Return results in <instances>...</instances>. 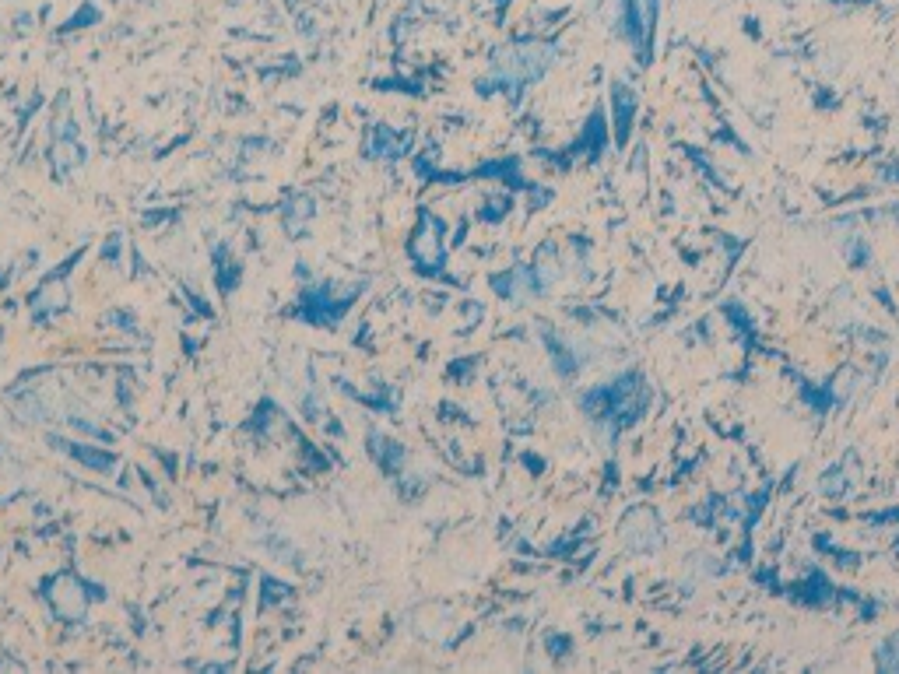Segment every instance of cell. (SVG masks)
Wrapping results in <instances>:
<instances>
[{
    "instance_id": "1",
    "label": "cell",
    "mask_w": 899,
    "mask_h": 674,
    "mask_svg": "<svg viewBox=\"0 0 899 674\" xmlns=\"http://www.w3.org/2000/svg\"><path fill=\"white\" fill-rule=\"evenodd\" d=\"M411 257H415L418 271H425V274L443 271L446 250H443V222H439V218L422 215L418 232L411 236Z\"/></svg>"
},
{
    "instance_id": "4",
    "label": "cell",
    "mask_w": 899,
    "mask_h": 674,
    "mask_svg": "<svg viewBox=\"0 0 899 674\" xmlns=\"http://www.w3.org/2000/svg\"><path fill=\"white\" fill-rule=\"evenodd\" d=\"M408 141H411V134H390L387 127L373 130V151L376 155H383V158L404 155V151H408Z\"/></svg>"
},
{
    "instance_id": "3",
    "label": "cell",
    "mask_w": 899,
    "mask_h": 674,
    "mask_svg": "<svg viewBox=\"0 0 899 674\" xmlns=\"http://www.w3.org/2000/svg\"><path fill=\"white\" fill-rule=\"evenodd\" d=\"M67 302H71V295H67L64 285H60V278H50L36 295H32V309H36V316H57V313H64Z\"/></svg>"
},
{
    "instance_id": "5",
    "label": "cell",
    "mask_w": 899,
    "mask_h": 674,
    "mask_svg": "<svg viewBox=\"0 0 899 674\" xmlns=\"http://www.w3.org/2000/svg\"><path fill=\"white\" fill-rule=\"evenodd\" d=\"M57 446H64L71 457H78L81 464H88V467H99V471H109V467H113V457H109V453L88 450V446H78V443H57Z\"/></svg>"
},
{
    "instance_id": "2",
    "label": "cell",
    "mask_w": 899,
    "mask_h": 674,
    "mask_svg": "<svg viewBox=\"0 0 899 674\" xmlns=\"http://www.w3.org/2000/svg\"><path fill=\"white\" fill-rule=\"evenodd\" d=\"M50 604L57 608L60 618L78 622V618H85L88 594H85V587L74 580V576H57V580L50 583Z\"/></svg>"
}]
</instances>
